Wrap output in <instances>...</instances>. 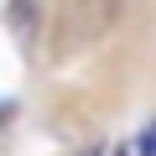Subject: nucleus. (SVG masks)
<instances>
[{
	"label": "nucleus",
	"instance_id": "obj_1",
	"mask_svg": "<svg viewBox=\"0 0 156 156\" xmlns=\"http://www.w3.org/2000/svg\"><path fill=\"white\" fill-rule=\"evenodd\" d=\"M146 156H156V125H151V140H146Z\"/></svg>",
	"mask_w": 156,
	"mask_h": 156
}]
</instances>
